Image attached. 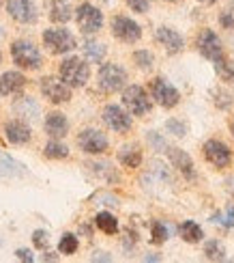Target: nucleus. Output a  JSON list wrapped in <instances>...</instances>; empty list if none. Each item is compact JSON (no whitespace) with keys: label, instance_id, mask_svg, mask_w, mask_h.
Returning <instances> with one entry per match:
<instances>
[{"label":"nucleus","instance_id":"obj_1","mask_svg":"<svg viewBox=\"0 0 234 263\" xmlns=\"http://www.w3.org/2000/svg\"><path fill=\"white\" fill-rule=\"evenodd\" d=\"M58 78L71 89H82L91 80V65L80 57H67L58 65Z\"/></svg>","mask_w":234,"mask_h":263},{"label":"nucleus","instance_id":"obj_2","mask_svg":"<svg viewBox=\"0 0 234 263\" xmlns=\"http://www.w3.org/2000/svg\"><path fill=\"white\" fill-rule=\"evenodd\" d=\"M11 59H13V63L19 69H28V71L41 69L43 65L41 50L28 39H15L11 43Z\"/></svg>","mask_w":234,"mask_h":263},{"label":"nucleus","instance_id":"obj_3","mask_svg":"<svg viewBox=\"0 0 234 263\" xmlns=\"http://www.w3.org/2000/svg\"><path fill=\"white\" fill-rule=\"evenodd\" d=\"M43 46L48 48L50 54L54 57H60V54H69L77 48V41L71 35L69 28L65 26H52L43 30Z\"/></svg>","mask_w":234,"mask_h":263},{"label":"nucleus","instance_id":"obj_4","mask_svg":"<svg viewBox=\"0 0 234 263\" xmlns=\"http://www.w3.org/2000/svg\"><path fill=\"white\" fill-rule=\"evenodd\" d=\"M129 76L118 63H103L97 73V84L103 93H118L127 86Z\"/></svg>","mask_w":234,"mask_h":263},{"label":"nucleus","instance_id":"obj_5","mask_svg":"<svg viewBox=\"0 0 234 263\" xmlns=\"http://www.w3.org/2000/svg\"><path fill=\"white\" fill-rule=\"evenodd\" d=\"M122 106L133 117H146L153 110V100L140 84H127L122 89Z\"/></svg>","mask_w":234,"mask_h":263},{"label":"nucleus","instance_id":"obj_6","mask_svg":"<svg viewBox=\"0 0 234 263\" xmlns=\"http://www.w3.org/2000/svg\"><path fill=\"white\" fill-rule=\"evenodd\" d=\"M148 89H151V100L155 104H159L165 110H172L181 104V91L176 89L172 82H168L163 76H157L148 82Z\"/></svg>","mask_w":234,"mask_h":263},{"label":"nucleus","instance_id":"obj_7","mask_svg":"<svg viewBox=\"0 0 234 263\" xmlns=\"http://www.w3.org/2000/svg\"><path fill=\"white\" fill-rule=\"evenodd\" d=\"M202 156L204 160L213 166L215 171H226L232 166V151L224 140L219 138H208L202 145Z\"/></svg>","mask_w":234,"mask_h":263},{"label":"nucleus","instance_id":"obj_8","mask_svg":"<svg viewBox=\"0 0 234 263\" xmlns=\"http://www.w3.org/2000/svg\"><path fill=\"white\" fill-rule=\"evenodd\" d=\"M73 13H75L77 28H80L84 35H97V32L103 28V13H101V9L95 7L93 3L77 5Z\"/></svg>","mask_w":234,"mask_h":263},{"label":"nucleus","instance_id":"obj_9","mask_svg":"<svg viewBox=\"0 0 234 263\" xmlns=\"http://www.w3.org/2000/svg\"><path fill=\"white\" fill-rule=\"evenodd\" d=\"M196 48L210 63H215L217 59H221L226 54L224 43H221L219 35L213 28H200V32L196 35Z\"/></svg>","mask_w":234,"mask_h":263},{"label":"nucleus","instance_id":"obj_10","mask_svg":"<svg viewBox=\"0 0 234 263\" xmlns=\"http://www.w3.org/2000/svg\"><path fill=\"white\" fill-rule=\"evenodd\" d=\"M77 147H80L86 156H101L110 149V140L101 129L97 127H84L77 134Z\"/></svg>","mask_w":234,"mask_h":263},{"label":"nucleus","instance_id":"obj_11","mask_svg":"<svg viewBox=\"0 0 234 263\" xmlns=\"http://www.w3.org/2000/svg\"><path fill=\"white\" fill-rule=\"evenodd\" d=\"M110 28H112V35L122 43H138L142 39L140 24L129 15H114L110 22Z\"/></svg>","mask_w":234,"mask_h":263},{"label":"nucleus","instance_id":"obj_12","mask_svg":"<svg viewBox=\"0 0 234 263\" xmlns=\"http://www.w3.org/2000/svg\"><path fill=\"white\" fill-rule=\"evenodd\" d=\"M101 121L105 123V127H110L112 132H118V134H127L133 127V121L129 112L118 104H108L101 110Z\"/></svg>","mask_w":234,"mask_h":263},{"label":"nucleus","instance_id":"obj_13","mask_svg":"<svg viewBox=\"0 0 234 263\" xmlns=\"http://www.w3.org/2000/svg\"><path fill=\"white\" fill-rule=\"evenodd\" d=\"M39 89L43 93V97L50 104H67L71 102V86H67L60 78H54V76H46L39 82Z\"/></svg>","mask_w":234,"mask_h":263},{"label":"nucleus","instance_id":"obj_14","mask_svg":"<svg viewBox=\"0 0 234 263\" xmlns=\"http://www.w3.org/2000/svg\"><path fill=\"white\" fill-rule=\"evenodd\" d=\"M7 13L17 24H35L39 20L37 5L32 0H7Z\"/></svg>","mask_w":234,"mask_h":263},{"label":"nucleus","instance_id":"obj_15","mask_svg":"<svg viewBox=\"0 0 234 263\" xmlns=\"http://www.w3.org/2000/svg\"><path fill=\"white\" fill-rule=\"evenodd\" d=\"M155 41L159 43V46L170 54V57H174V54H181L183 48H185V39L178 30H174L172 26H157V30H155Z\"/></svg>","mask_w":234,"mask_h":263},{"label":"nucleus","instance_id":"obj_16","mask_svg":"<svg viewBox=\"0 0 234 263\" xmlns=\"http://www.w3.org/2000/svg\"><path fill=\"white\" fill-rule=\"evenodd\" d=\"M168 160H170V164L172 166L183 175L185 179H189V181H194L196 179V166H194V160H192V156L185 151V149H178V147H168Z\"/></svg>","mask_w":234,"mask_h":263},{"label":"nucleus","instance_id":"obj_17","mask_svg":"<svg viewBox=\"0 0 234 263\" xmlns=\"http://www.w3.org/2000/svg\"><path fill=\"white\" fill-rule=\"evenodd\" d=\"M5 138L11 145H26L32 138V129L24 119H11L5 123Z\"/></svg>","mask_w":234,"mask_h":263},{"label":"nucleus","instance_id":"obj_18","mask_svg":"<svg viewBox=\"0 0 234 263\" xmlns=\"http://www.w3.org/2000/svg\"><path fill=\"white\" fill-rule=\"evenodd\" d=\"M43 129L50 138H65L69 134V119L58 110H52L43 121Z\"/></svg>","mask_w":234,"mask_h":263},{"label":"nucleus","instance_id":"obj_19","mask_svg":"<svg viewBox=\"0 0 234 263\" xmlns=\"http://www.w3.org/2000/svg\"><path fill=\"white\" fill-rule=\"evenodd\" d=\"M26 86V76L22 71H5L0 76V95H15Z\"/></svg>","mask_w":234,"mask_h":263},{"label":"nucleus","instance_id":"obj_20","mask_svg":"<svg viewBox=\"0 0 234 263\" xmlns=\"http://www.w3.org/2000/svg\"><path fill=\"white\" fill-rule=\"evenodd\" d=\"M116 158L125 168H138L142 164V149H140V145H136V142H129V145H122L118 149Z\"/></svg>","mask_w":234,"mask_h":263},{"label":"nucleus","instance_id":"obj_21","mask_svg":"<svg viewBox=\"0 0 234 263\" xmlns=\"http://www.w3.org/2000/svg\"><path fill=\"white\" fill-rule=\"evenodd\" d=\"M13 110L24 119V121H35V119L39 117V112H41V108H39V104H37V100L35 97H17V100L13 102Z\"/></svg>","mask_w":234,"mask_h":263},{"label":"nucleus","instance_id":"obj_22","mask_svg":"<svg viewBox=\"0 0 234 263\" xmlns=\"http://www.w3.org/2000/svg\"><path fill=\"white\" fill-rule=\"evenodd\" d=\"M73 17L69 0H50V20L54 24H67Z\"/></svg>","mask_w":234,"mask_h":263},{"label":"nucleus","instance_id":"obj_23","mask_svg":"<svg viewBox=\"0 0 234 263\" xmlns=\"http://www.w3.org/2000/svg\"><path fill=\"white\" fill-rule=\"evenodd\" d=\"M178 235H181V239L187 244H200L204 239L202 227H200L198 222H194V220H185V222L178 224Z\"/></svg>","mask_w":234,"mask_h":263},{"label":"nucleus","instance_id":"obj_24","mask_svg":"<svg viewBox=\"0 0 234 263\" xmlns=\"http://www.w3.org/2000/svg\"><path fill=\"white\" fill-rule=\"evenodd\" d=\"M82 52H84V57L88 63H103L105 59V54H108V48H105V43L101 41H95V39H86L84 41V46H82Z\"/></svg>","mask_w":234,"mask_h":263},{"label":"nucleus","instance_id":"obj_25","mask_svg":"<svg viewBox=\"0 0 234 263\" xmlns=\"http://www.w3.org/2000/svg\"><path fill=\"white\" fill-rule=\"evenodd\" d=\"M24 173H26L24 164L15 162L11 156L0 151V175H3V177H19V175H24Z\"/></svg>","mask_w":234,"mask_h":263},{"label":"nucleus","instance_id":"obj_26","mask_svg":"<svg viewBox=\"0 0 234 263\" xmlns=\"http://www.w3.org/2000/svg\"><path fill=\"white\" fill-rule=\"evenodd\" d=\"M43 156L50 160H67L69 158V147L60 142V138H52L46 147H43Z\"/></svg>","mask_w":234,"mask_h":263},{"label":"nucleus","instance_id":"obj_27","mask_svg":"<svg viewBox=\"0 0 234 263\" xmlns=\"http://www.w3.org/2000/svg\"><path fill=\"white\" fill-rule=\"evenodd\" d=\"M95 224L101 229L105 235H116L118 233V220H116V216L110 214V212H99L95 216Z\"/></svg>","mask_w":234,"mask_h":263},{"label":"nucleus","instance_id":"obj_28","mask_svg":"<svg viewBox=\"0 0 234 263\" xmlns=\"http://www.w3.org/2000/svg\"><path fill=\"white\" fill-rule=\"evenodd\" d=\"M213 67H215V73L224 82H234V61L228 57V54H224L221 59H217L213 63Z\"/></svg>","mask_w":234,"mask_h":263},{"label":"nucleus","instance_id":"obj_29","mask_svg":"<svg viewBox=\"0 0 234 263\" xmlns=\"http://www.w3.org/2000/svg\"><path fill=\"white\" fill-rule=\"evenodd\" d=\"M204 257L208 261H226V246L221 239H208L204 242Z\"/></svg>","mask_w":234,"mask_h":263},{"label":"nucleus","instance_id":"obj_30","mask_svg":"<svg viewBox=\"0 0 234 263\" xmlns=\"http://www.w3.org/2000/svg\"><path fill=\"white\" fill-rule=\"evenodd\" d=\"M213 104H215L217 110H230V108L234 106V97L228 89H221L219 86V89L213 91Z\"/></svg>","mask_w":234,"mask_h":263},{"label":"nucleus","instance_id":"obj_31","mask_svg":"<svg viewBox=\"0 0 234 263\" xmlns=\"http://www.w3.org/2000/svg\"><path fill=\"white\" fill-rule=\"evenodd\" d=\"M133 63H136L138 69L151 71L155 67V57H153V52H148V50H136L133 52Z\"/></svg>","mask_w":234,"mask_h":263},{"label":"nucleus","instance_id":"obj_32","mask_svg":"<svg viewBox=\"0 0 234 263\" xmlns=\"http://www.w3.org/2000/svg\"><path fill=\"white\" fill-rule=\"evenodd\" d=\"M88 168H91L95 175H99V177H105L108 181H116L118 179L116 173H114V166L112 164H108V162H93Z\"/></svg>","mask_w":234,"mask_h":263},{"label":"nucleus","instance_id":"obj_33","mask_svg":"<svg viewBox=\"0 0 234 263\" xmlns=\"http://www.w3.org/2000/svg\"><path fill=\"white\" fill-rule=\"evenodd\" d=\"M77 246H80V242H77V235L65 233V235L60 237V242H58V253H62V255H73L75 250H77Z\"/></svg>","mask_w":234,"mask_h":263},{"label":"nucleus","instance_id":"obj_34","mask_svg":"<svg viewBox=\"0 0 234 263\" xmlns=\"http://www.w3.org/2000/svg\"><path fill=\"white\" fill-rule=\"evenodd\" d=\"M210 220L217 222V224H221L224 229H232V227H234V203H228L226 210H224V214H215L213 218H210Z\"/></svg>","mask_w":234,"mask_h":263},{"label":"nucleus","instance_id":"obj_35","mask_svg":"<svg viewBox=\"0 0 234 263\" xmlns=\"http://www.w3.org/2000/svg\"><path fill=\"white\" fill-rule=\"evenodd\" d=\"M165 132H168V134H172V136H176V138H185V136H187V123L181 121V119L172 117V119H168V121H165Z\"/></svg>","mask_w":234,"mask_h":263},{"label":"nucleus","instance_id":"obj_36","mask_svg":"<svg viewBox=\"0 0 234 263\" xmlns=\"http://www.w3.org/2000/svg\"><path fill=\"white\" fill-rule=\"evenodd\" d=\"M153 244H163V242H168V227H165L161 220H155L153 222Z\"/></svg>","mask_w":234,"mask_h":263},{"label":"nucleus","instance_id":"obj_37","mask_svg":"<svg viewBox=\"0 0 234 263\" xmlns=\"http://www.w3.org/2000/svg\"><path fill=\"white\" fill-rule=\"evenodd\" d=\"M217 22H219V26H221V28H226V30H234V7L219 11Z\"/></svg>","mask_w":234,"mask_h":263},{"label":"nucleus","instance_id":"obj_38","mask_svg":"<svg viewBox=\"0 0 234 263\" xmlns=\"http://www.w3.org/2000/svg\"><path fill=\"white\" fill-rule=\"evenodd\" d=\"M125 5L133 11V13H148L153 7V0H125Z\"/></svg>","mask_w":234,"mask_h":263},{"label":"nucleus","instance_id":"obj_39","mask_svg":"<svg viewBox=\"0 0 234 263\" xmlns=\"http://www.w3.org/2000/svg\"><path fill=\"white\" fill-rule=\"evenodd\" d=\"M146 140H148V145H151L155 151H163V149L168 151V147H170L168 142L163 140V136L157 134V132H148V134H146Z\"/></svg>","mask_w":234,"mask_h":263},{"label":"nucleus","instance_id":"obj_40","mask_svg":"<svg viewBox=\"0 0 234 263\" xmlns=\"http://www.w3.org/2000/svg\"><path fill=\"white\" fill-rule=\"evenodd\" d=\"M32 244H35V248L39 250H46L50 246V235L48 231H43V229H37L35 233H32Z\"/></svg>","mask_w":234,"mask_h":263},{"label":"nucleus","instance_id":"obj_41","mask_svg":"<svg viewBox=\"0 0 234 263\" xmlns=\"http://www.w3.org/2000/svg\"><path fill=\"white\" fill-rule=\"evenodd\" d=\"M15 257H17L19 261H26V263H32V261H35V255H32L28 248H17V250H15Z\"/></svg>","mask_w":234,"mask_h":263},{"label":"nucleus","instance_id":"obj_42","mask_svg":"<svg viewBox=\"0 0 234 263\" xmlns=\"http://www.w3.org/2000/svg\"><path fill=\"white\" fill-rule=\"evenodd\" d=\"M224 183H226V192L234 196V177H226V181H224Z\"/></svg>","mask_w":234,"mask_h":263},{"label":"nucleus","instance_id":"obj_43","mask_svg":"<svg viewBox=\"0 0 234 263\" xmlns=\"http://www.w3.org/2000/svg\"><path fill=\"white\" fill-rule=\"evenodd\" d=\"M93 261H112V257H110L108 253H97V255L93 257Z\"/></svg>","mask_w":234,"mask_h":263},{"label":"nucleus","instance_id":"obj_44","mask_svg":"<svg viewBox=\"0 0 234 263\" xmlns=\"http://www.w3.org/2000/svg\"><path fill=\"white\" fill-rule=\"evenodd\" d=\"M196 3L204 5V7H213V5H217V3H219V0H196Z\"/></svg>","mask_w":234,"mask_h":263},{"label":"nucleus","instance_id":"obj_45","mask_svg":"<svg viewBox=\"0 0 234 263\" xmlns=\"http://www.w3.org/2000/svg\"><path fill=\"white\" fill-rule=\"evenodd\" d=\"M144 261H161V257H157V255H146V257H144Z\"/></svg>","mask_w":234,"mask_h":263},{"label":"nucleus","instance_id":"obj_46","mask_svg":"<svg viewBox=\"0 0 234 263\" xmlns=\"http://www.w3.org/2000/svg\"><path fill=\"white\" fill-rule=\"evenodd\" d=\"M43 259H46V261H56L58 257L54 255V253H46V257H43Z\"/></svg>","mask_w":234,"mask_h":263},{"label":"nucleus","instance_id":"obj_47","mask_svg":"<svg viewBox=\"0 0 234 263\" xmlns=\"http://www.w3.org/2000/svg\"><path fill=\"white\" fill-rule=\"evenodd\" d=\"M228 127H230V134L234 136V115L230 117V121H228Z\"/></svg>","mask_w":234,"mask_h":263},{"label":"nucleus","instance_id":"obj_48","mask_svg":"<svg viewBox=\"0 0 234 263\" xmlns=\"http://www.w3.org/2000/svg\"><path fill=\"white\" fill-rule=\"evenodd\" d=\"M163 3H170V5H176V3H181V0H163Z\"/></svg>","mask_w":234,"mask_h":263},{"label":"nucleus","instance_id":"obj_49","mask_svg":"<svg viewBox=\"0 0 234 263\" xmlns=\"http://www.w3.org/2000/svg\"><path fill=\"white\" fill-rule=\"evenodd\" d=\"M3 37H5V28H3V26H0V39H3Z\"/></svg>","mask_w":234,"mask_h":263},{"label":"nucleus","instance_id":"obj_50","mask_svg":"<svg viewBox=\"0 0 234 263\" xmlns=\"http://www.w3.org/2000/svg\"><path fill=\"white\" fill-rule=\"evenodd\" d=\"M0 65H3V52H0Z\"/></svg>","mask_w":234,"mask_h":263},{"label":"nucleus","instance_id":"obj_51","mask_svg":"<svg viewBox=\"0 0 234 263\" xmlns=\"http://www.w3.org/2000/svg\"><path fill=\"white\" fill-rule=\"evenodd\" d=\"M230 7H234V0H230Z\"/></svg>","mask_w":234,"mask_h":263},{"label":"nucleus","instance_id":"obj_52","mask_svg":"<svg viewBox=\"0 0 234 263\" xmlns=\"http://www.w3.org/2000/svg\"><path fill=\"white\" fill-rule=\"evenodd\" d=\"M0 3H3V0H0Z\"/></svg>","mask_w":234,"mask_h":263}]
</instances>
